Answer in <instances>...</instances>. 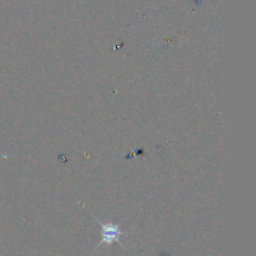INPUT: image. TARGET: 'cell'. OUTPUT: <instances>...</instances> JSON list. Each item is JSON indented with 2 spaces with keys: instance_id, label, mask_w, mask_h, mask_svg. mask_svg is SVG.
<instances>
[{
  "instance_id": "6da1fadb",
  "label": "cell",
  "mask_w": 256,
  "mask_h": 256,
  "mask_svg": "<svg viewBox=\"0 0 256 256\" xmlns=\"http://www.w3.org/2000/svg\"><path fill=\"white\" fill-rule=\"evenodd\" d=\"M102 228V244H112V242H119L120 236L122 235V232L120 230L119 225L112 224H102L98 220Z\"/></svg>"
}]
</instances>
